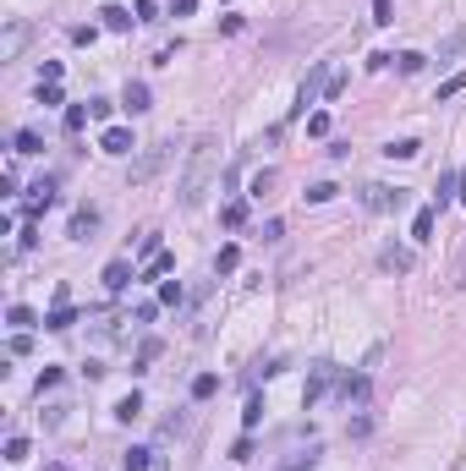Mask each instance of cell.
Listing matches in <instances>:
<instances>
[{"instance_id": "6da1fadb", "label": "cell", "mask_w": 466, "mask_h": 471, "mask_svg": "<svg viewBox=\"0 0 466 471\" xmlns=\"http://www.w3.org/2000/svg\"><path fill=\"white\" fill-rule=\"evenodd\" d=\"M214 170H220V143H214V137H198L192 154H187V170H181V186H176V192H181V209H198V203H203Z\"/></svg>"}, {"instance_id": "e0dca14e", "label": "cell", "mask_w": 466, "mask_h": 471, "mask_svg": "<svg viewBox=\"0 0 466 471\" xmlns=\"http://www.w3.org/2000/svg\"><path fill=\"white\" fill-rule=\"evenodd\" d=\"M220 225H225V231L247 225V203H225V209H220Z\"/></svg>"}, {"instance_id": "cb8c5ba5", "label": "cell", "mask_w": 466, "mask_h": 471, "mask_svg": "<svg viewBox=\"0 0 466 471\" xmlns=\"http://www.w3.org/2000/svg\"><path fill=\"white\" fill-rule=\"evenodd\" d=\"M335 192H340V186H335V181H313V186H308V203H329V198H335Z\"/></svg>"}, {"instance_id": "7a4b0ae2", "label": "cell", "mask_w": 466, "mask_h": 471, "mask_svg": "<svg viewBox=\"0 0 466 471\" xmlns=\"http://www.w3.org/2000/svg\"><path fill=\"white\" fill-rule=\"evenodd\" d=\"M176 154V148H165V143H154V148H143V159H138V164H132V181H138V186H143V181H154L159 170H165V159Z\"/></svg>"}, {"instance_id": "603a6c76", "label": "cell", "mask_w": 466, "mask_h": 471, "mask_svg": "<svg viewBox=\"0 0 466 471\" xmlns=\"http://www.w3.org/2000/svg\"><path fill=\"white\" fill-rule=\"evenodd\" d=\"M258 422H263V394H252L247 411H241V427H258Z\"/></svg>"}, {"instance_id": "44dd1931", "label": "cell", "mask_w": 466, "mask_h": 471, "mask_svg": "<svg viewBox=\"0 0 466 471\" xmlns=\"http://www.w3.org/2000/svg\"><path fill=\"white\" fill-rule=\"evenodd\" d=\"M214 390H220V378H214V373H198V378H192V400H209Z\"/></svg>"}, {"instance_id": "2e32d148", "label": "cell", "mask_w": 466, "mask_h": 471, "mask_svg": "<svg viewBox=\"0 0 466 471\" xmlns=\"http://www.w3.org/2000/svg\"><path fill=\"white\" fill-rule=\"evenodd\" d=\"M88 115H93V110H82V104H66V121H61V126H66V132L77 137L82 126H88Z\"/></svg>"}, {"instance_id": "7402d4cb", "label": "cell", "mask_w": 466, "mask_h": 471, "mask_svg": "<svg viewBox=\"0 0 466 471\" xmlns=\"http://www.w3.org/2000/svg\"><path fill=\"white\" fill-rule=\"evenodd\" d=\"M269 186H274V170H258L252 186H247V198H269Z\"/></svg>"}, {"instance_id": "7c38bea8", "label": "cell", "mask_w": 466, "mask_h": 471, "mask_svg": "<svg viewBox=\"0 0 466 471\" xmlns=\"http://www.w3.org/2000/svg\"><path fill=\"white\" fill-rule=\"evenodd\" d=\"M411 241H434V209H417V220H411Z\"/></svg>"}, {"instance_id": "8992f818", "label": "cell", "mask_w": 466, "mask_h": 471, "mask_svg": "<svg viewBox=\"0 0 466 471\" xmlns=\"http://www.w3.org/2000/svg\"><path fill=\"white\" fill-rule=\"evenodd\" d=\"M362 203H368L373 214H384V209H395V203H400V192H389V186H379V181H373V186H362Z\"/></svg>"}, {"instance_id": "f1b7e54d", "label": "cell", "mask_w": 466, "mask_h": 471, "mask_svg": "<svg viewBox=\"0 0 466 471\" xmlns=\"http://www.w3.org/2000/svg\"><path fill=\"white\" fill-rule=\"evenodd\" d=\"M6 461L22 466V461H28V439H6Z\"/></svg>"}, {"instance_id": "60d3db41", "label": "cell", "mask_w": 466, "mask_h": 471, "mask_svg": "<svg viewBox=\"0 0 466 471\" xmlns=\"http://www.w3.org/2000/svg\"><path fill=\"white\" fill-rule=\"evenodd\" d=\"M50 471H66V466H50Z\"/></svg>"}, {"instance_id": "83f0119b", "label": "cell", "mask_w": 466, "mask_h": 471, "mask_svg": "<svg viewBox=\"0 0 466 471\" xmlns=\"http://www.w3.org/2000/svg\"><path fill=\"white\" fill-rule=\"evenodd\" d=\"M181 296H187V291H181V280H165V285H159V302H165V307H176Z\"/></svg>"}, {"instance_id": "4316f807", "label": "cell", "mask_w": 466, "mask_h": 471, "mask_svg": "<svg viewBox=\"0 0 466 471\" xmlns=\"http://www.w3.org/2000/svg\"><path fill=\"white\" fill-rule=\"evenodd\" d=\"M39 148H44L39 132H17V154H39Z\"/></svg>"}, {"instance_id": "ac0fdd59", "label": "cell", "mask_w": 466, "mask_h": 471, "mask_svg": "<svg viewBox=\"0 0 466 471\" xmlns=\"http://www.w3.org/2000/svg\"><path fill=\"white\" fill-rule=\"evenodd\" d=\"M456 93H466V72H456V77H445V82H439V104H450Z\"/></svg>"}, {"instance_id": "d6986e66", "label": "cell", "mask_w": 466, "mask_h": 471, "mask_svg": "<svg viewBox=\"0 0 466 471\" xmlns=\"http://www.w3.org/2000/svg\"><path fill=\"white\" fill-rule=\"evenodd\" d=\"M395 66H400V77H411V72H422V66H428V55L406 50V55H395Z\"/></svg>"}, {"instance_id": "836d02e7", "label": "cell", "mask_w": 466, "mask_h": 471, "mask_svg": "<svg viewBox=\"0 0 466 471\" xmlns=\"http://www.w3.org/2000/svg\"><path fill=\"white\" fill-rule=\"evenodd\" d=\"M39 104H66L61 99V82H39Z\"/></svg>"}, {"instance_id": "f35d334b", "label": "cell", "mask_w": 466, "mask_h": 471, "mask_svg": "<svg viewBox=\"0 0 466 471\" xmlns=\"http://www.w3.org/2000/svg\"><path fill=\"white\" fill-rule=\"evenodd\" d=\"M170 11H176V17H192V11H198V0H176Z\"/></svg>"}, {"instance_id": "8d00e7d4", "label": "cell", "mask_w": 466, "mask_h": 471, "mask_svg": "<svg viewBox=\"0 0 466 471\" xmlns=\"http://www.w3.org/2000/svg\"><path fill=\"white\" fill-rule=\"evenodd\" d=\"M308 132H313V137H324V132H329V115H324V110H313V115H308Z\"/></svg>"}, {"instance_id": "4dcf8cb0", "label": "cell", "mask_w": 466, "mask_h": 471, "mask_svg": "<svg viewBox=\"0 0 466 471\" xmlns=\"http://www.w3.org/2000/svg\"><path fill=\"white\" fill-rule=\"evenodd\" d=\"M236 263H241V252H236V247H220V258H214V269H220V274H231Z\"/></svg>"}, {"instance_id": "d6a6232c", "label": "cell", "mask_w": 466, "mask_h": 471, "mask_svg": "<svg viewBox=\"0 0 466 471\" xmlns=\"http://www.w3.org/2000/svg\"><path fill=\"white\" fill-rule=\"evenodd\" d=\"M373 22H379V28L395 22V0H373Z\"/></svg>"}, {"instance_id": "74e56055", "label": "cell", "mask_w": 466, "mask_h": 471, "mask_svg": "<svg viewBox=\"0 0 466 471\" xmlns=\"http://www.w3.org/2000/svg\"><path fill=\"white\" fill-rule=\"evenodd\" d=\"M55 384H61V367H44V373H39V394L55 390Z\"/></svg>"}, {"instance_id": "5bb4252c", "label": "cell", "mask_w": 466, "mask_h": 471, "mask_svg": "<svg viewBox=\"0 0 466 471\" xmlns=\"http://www.w3.org/2000/svg\"><path fill=\"white\" fill-rule=\"evenodd\" d=\"M138 411H143V394H138V390H132V394H121V400H115V416H121V422H132Z\"/></svg>"}, {"instance_id": "30bf717a", "label": "cell", "mask_w": 466, "mask_h": 471, "mask_svg": "<svg viewBox=\"0 0 466 471\" xmlns=\"http://www.w3.org/2000/svg\"><path fill=\"white\" fill-rule=\"evenodd\" d=\"M99 17H104V28H110V33H127V28H132V11H121V6H104Z\"/></svg>"}, {"instance_id": "ba28073f", "label": "cell", "mask_w": 466, "mask_h": 471, "mask_svg": "<svg viewBox=\"0 0 466 471\" xmlns=\"http://www.w3.org/2000/svg\"><path fill=\"white\" fill-rule=\"evenodd\" d=\"M121 104H127L132 115H143V110H149V82H127V99H121Z\"/></svg>"}, {"instance_id": "5b68a950", "label": "cell", "mask_w": 466, "mask_h": 471, "mask_svg": "<svg viewBox=\"0 0 466 471\" xmlns=\"http://www.w3.org/2000/svg\"><path fill=\"white\" fill-rule=\"evenodd\" d=\"M22 44H28V22H11V28H6V39H0V61H17V55H22Z\"/></svg>"}, {"instance_id": "ab89813d", "label": "cell", "mask_w": 466, "mask_h": 471, "mask_svg": "<svg viewBox=\"0 0 466 471\" xmlns=\"http://www.w3.org/2000/svg\"><path fill=\"white\" fill-rule=\"evenodd\" d=\"M456 198H461V203H466V170H461V175H456Z\"/></svg>"}, {"instance_id": "4fadbf2b", "label": "cell", "mask_w": 466, "mask_h": 471, "mask_svg": "<svg viewBox=\"0 0 466 471\" xmlns=\"http://www.w3.org/2000/svg\"><path fill=\"white\" fill-rule=\"evenodd\" d=\"M384 269H395V274H411V252H406V247H384Z\"/></svg>"}, {"instance_id": "9c48e42d", "label": "cell", "mask_w": 466, "mask_h": 471, "mask_svg": "<svg viewBox=\"0 0 466 471\" xmlns=\"http://www.w3.org/2000/svg\"><path fill=\"white\" fill-rule=\"evenodd\" d=\"M72 323H77V313H72V302H55V313L44 318V329H55V334H61V329H72Z\"/></svg>"}, {"instance_id": "f546056e", "label": "cell", "mask_w": 466, "mask_h": 471, "mask_svg": "<svg viewBox=\"0 0 466 471\" xmlns=\"http://www.w3.org/2000/svg\"><path fill=\"white\" fill-rule=\"evenodd\" d=\"M170 269H176V258H170V252H159V258H149V269H143V274L154 280V274H170Z\"/></svg>"}, {"instance_id": "d590c367", "label": "cell", "mask_w": 466, "mask_h": 471, "mask_svg": "<svg viewBox=\"0 0 466 471\" xmlns=\"http://www.w3.org/2000/svg\"><path fill=\"white\" fill-rule=\"evenodd\" d=\"M138 252H143V258H159V231H143V241H138Z\"/></svg>"}, {"instance_id": "1f68e13d", "label": "cell", "mask_w": 466, "mask_h": 471, "mask_svg": "<svg viewBox=\"0 0 466 471\" xmlns=\"http://www.w3.org/2000/svg\"><path fill=\"white\" fill-rule=\"evenodd\" d=\"M149 466H154L149 450H127V471H149Z\"/></svg>"}, {"instance_id": "ffe728a7", "label": "cell", "mask_w": 466, "mask_h": 471, "mask_svg": "<svg viewBox=\"0 0 466 471\" xmlns=\"http://www.w3.org/2000/svg\"><path fill=\"white\" fill-rule=\"evenodd\" d=\"M159 351H165L159 340H143V351H138V362H132V373H149V362H154Z\"/></svg>"}, {"instance_id": "52a82bcc", "label": "cell", "mask_w": 466, "mask_h": 471, "mask_svg": "<svg viewBox=\"0 0 466 471\" xmlns=\"http://www.w3.org/2000/svg\"><path fill=\"white\" fill-rule=\"evenodd\" d=\"M127 280H132V263H127V258H115V263L104 269V291H127Z\"/></svg>"}, {"instance_id": "d4e9b609", "label": "cell", "mask_w": 466, "mask_h": 471, "mask_svg": "<svg viewBox=\"0 0 466 471\" xmlns=\"http://www.w3.org/2000/svg\"><path fill=\"white\" fill-rule=\"evenodd\" d=\"M6 323H11V329H33V307H22V302H17V307L6 313Z\"/></svg>"}, {"instance_id": "3957f363", "label": "cell", "mask_w": 466, "mask_h": 471, "mask_svg": "<svg viewBox=\"0 0 466 471\" xmlns=\"http://www.w3.org/2000/svg\"><path fill=\"white\" fill-rule=\"evenodd\" d=\"M99 148H104V154H132V148H138V143H132V126H104V132H99Z\"/></svg>"}, {"instance_id": "9a60e30c", "label": "cell", "mask_w": 466, "mask_h": 471, "mask_svg": "<svg viewBox=\"0 0 466 471\" xmlns=\"http://www.w3.org/2000/svg\"><path fill=\"white\" fill-rule=\"evenodd\" d=\"M461 50H466V28H456V33H450V39L439 44V61H456Z\"/></svg>"}, {"instance_id": "8fae6325", "label": "cell", "mask_w": 466, "mask_h": 471, "mask_svg": "<svg viewBox=\"0 0 466 471\" xmlns=\"http://www.w3.org/2000/svg\"><path fill=\"white\" fill-rule=\"evenodd\" d=\"M93 225H99V214H93V209H77V214H72V241H88Z\"/></svg>"}, {"instance_id": "277c9868", "label": "cell", "mask_w": 466, "mask_h": 471, "mask_svg": "<svg viewBox=\"0 0 466 471\" xmlns=\"http://www.w3.org/2000/svg\"><path fill=\"white\" fill-rule=\"evenodd\" d=\"M329 378H335V367H329V362H318V367H313V378L302 384V405H318V394L329 390Z\"/></svg>"}, {"instance_id": "484cf974", "label": "cell", "mask_w": 466, "mask_h": 471, "mask_svg": "<svg viewBox=\"0 0 466 471\" xmlns=\"http://www.w3.org/2000/svg\"><path fill=\"white\" fill-rule=\"evenodd\" d=\"M417 148H422V143H411V137H400V143H389L384 154H389V159H417Z\"/></svg>"}, {"instance_id": "e575fe53", "label": "cell", "mask_w": 466, "mask_h": 471, "mask_svg": "<svg viewBox=\"0 0 466 471\" xmlns=\"http://www.w3.org/2000/svg\"><path fill=\"white\" fill-rule=\"evenodd\" d=\"M313 461H318V450H302V455H291V461H286V466H280V471H308Z\"/></svg>"}]
</instances>
